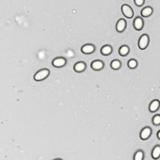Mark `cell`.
I'll list each match as a JSON object with an SVG mask.
<instances>
[{
  "label": "cell",
  "instance_id": "obj_3",
  "mask_svg": "<svg viewBox=\"0 0 160 160\" xmlns=\"http://www.w3.org/2000/svg\"><path fill=\"white\" fill-rule=\"evenodd\" d=\"M122 11L127 18H131L133 16V11L127 5H123L122 7Z\"/></svg>",
  "mask_w": 160,
  "mask_h": 160
},
{
  "label": "cell",
  "instance_id": "obj_4",
  "mask_svg": "<svg viewBox=\"0 0 160 160\" xmlns=\"http://www.w3.org/2000/svg\"><path fill=\"white\" fill-rule=\"evenodd\" d=\"M151 134V130L149 127L144 128V129L142 130V132H141V138H142V139H147V138H149Z\"/></svg>",
  "mask_w": 160,
  "mask_h": 160
},
{
  "label": "cell",
  "instance_id": "obj_12",
  "mask_svg": "<svg viewBox=\"0 0 160 160\" xmlns=\"http://www.w3.org/2000/svg\"><path fill=\"white\" fill-rule=\"evenodd\" d=\"M85 64L83 63H78L75 65V71L77 72H81L85 69Z\"/></svg>",
  "mask_w": 160,
  "mask_h": 160
},
{
  "label": "cell",
  "instance_id": "obj_10",
  "mask_svg": "<svg viewBox=\"0 0 160 160\" xmlns=\"http://www.w3.org/2000/svg\"><path fill=\"white\" fill-rule=\"evenodd\" d=\"M134 27H135V29H137V30H141L143 26V20L141 19L140 18H137L136 19L134 20Z\"/></svg>",
  "mask_w": 160,
  "mask_h": 160
},
{
  "label": "cell",
  "instance_id": "obj_9",
  "mask_svg": "<svg viewBox=\"0 0 160 160\" xmlns=\"http://www.w3.org/2000/svg\"><path fill=\"white\" fill-rule=\"evenodd\" d=\"M91 67L94 70H100L103 67V63L101 61H94L91 64Z\"/></svg>",
  "mask_w": 160,
  "mask_h": 160
},
{
  "label": "cell",
  "instance_id": "obj_20",
  "mask_svg": "<svg viewBox=\"0 0 160 160\" xmlns=\"http://www.w3.org/2000/svg\"><path fill=\"white\" fill-rule=\"evenodd\" d=\"M137 6H142L144 2V0H134Z\"/></svg>",
  "mask_w": 160,
  "mask_h": 160
},
{
  "label": "cell",
  "instance_id": "obj_19",
  "mask_svg": "<svg viewBox=\"0 0 160 160\" xmlns=\"http://www.w3.org/2000/svg\"><path fill=\"white\" fill-rule=\"evenodd\" d=\"M153 123L155 124V125H158V124H160V115H156V116L154 117Z\"/></svg>",
  "mask_w": 160,
  "mask_h": 160
},
{
  "label": "cell",
  "instance_id": "obj_18",
  "mask_svg": "<svg viewBox=\"0 0 160 160\" xmlns=\"http://www.w3.org/2000/svg\"><path fill=\"white\" fill-rule=\"evenodd\" d=\"M128 66H129L130 68H135L137 66V62L135 60H134V59H131V60L129 61Z\"/></svg>",
  "mask_w": 160,
  "mask_h": 160
},
{
  "label": "cell",
  "instance_id": "obj_16",
  "mask_svg": "<svg viewBox=\"0 0 160 160\" xmlns=\"http://www.w3.org/2000/svg\"><path fill=\"white\" fill-rule=\"evenodd\" d=\"M120 65H121V63H119V61L118 60H114L111 63V67L113 69H119L120 67Z\"/></svg>",
  "mask_w": 160,
  "mask_h": 160
},
{
  "label": "cell",
  "instance_id": "obj_1",
  "mask_svg": "<svg viewBox=\"0 0 160 160\" xmlns=\"http://www.w3.org/2000/svg\"><path fill=\"white\" fill-rule=\"evenodd\" d=\"M49 74H50L49 70L47 69L41 70V71H39V72H37V73L35 74V79L36 80V81H41V80L47 78V77L49 75Z\"/></svg>",
  "mask_w": 160,
  "mask_h": 160
},
{
  "label": "cell",
  "instance_id": "obj_13",
  "mask_svg": "<svg viewBox=\"0 0 160 160\" xmlns=\"http://www.w3.org/2000/svg\"><path fill=\"white\" fill-rule=\"evenodd\" d=\"M152 156L154 158H158L160 156V147H155L152 152Z\"/></svg>",
  "mask_w": 160,
  "mask_h": 160
},
{
  "label": "cell",
  "instance_id": "obj_17",
  "mask_svg": "<svg viewBox=\"0 0 160 160\" xmlns=\"http://www.w3.org/2000/svg\"><path fill=\"white\" fill-rule=\"evenodd\" d=\"M143 152L138 151L136 153V155H135V156H134V159L135 160H141V159H143Z\"/></svg>",
  "mask_w": 160,
  "mask_h": 160
},
{
  "label": "cell",
  "instance_id": "obj_14",
  "mask_svg": "<svg viewBox=\"0 0 160 160\" xmlns=\"http://www.w3.org/2000/svg\"><path fill=\"white\" fill-rule=\"evenodd\" d=\"M112 51V49L110 47V46H105L103 47L102 48V50H101V52H102L103 54H105V55H107V54H110Z\"/></svg>",
  "mask_w": 160,
  "mask_h": 160
},
{
  "label": "cell",
  "instance_id": "obj_15",
  "mask_svg": "<svg viewBox=\"0 0 160 160\" xmlns=\"http://www.w3.org/2000/svg\"><path fill=\"white\" fill-rule=\"evenodd\" d=\"M129 52V48L127 46H123L119 49V54L121 55H126Z\"/></svg>",
  "mask_w": 160,
  "mask_h": 160
},
{
  "label": "cell",
  "instance_id": "obj_7",
  "mask_svg": "<svg viewBox=\"0 0 160 160\" xmlns=\"http://www.w3.org/2000/svg\"><path fill=\"white\" fill-rule=\"evenodd\" d=\"M125 27H126L125 20L124 19L119 20V22H118V23H117V26H116L117 30L119 31V32H122V31L125 29Z\"/></svg>",
  "mask_w": 160,
  "mask_h": 160
},
{
  "label": "cell",
  "instance_id": "obj_21",
  "mask_svg": "<svg viewBox=\"0 0 160 160\" xmlns=\"http://www.w3.org/2000/svg\"><path fill=\"white\" fill-rule=\"evenodd\" d=\"M158 138L160 139V131H158Z\"/></svg>",
  "mask_w": 160,
  "mask_h": 160
},
{
  "label": "cell",
  "instance_id": "obj_5",
  "mask_svg": "<svg viewBox=\"0 0 160 160\" xmlns=\"http://www.w3.org/2000/svg\"><path fill=\"white\" fill-rule=\"evenodd\" d=\"M65 63H66V60L63 58H55V59L53 61V66H54V67H63V65H65Z\"/></svg>",
  "mask_w": 160,
  "mask_h": 160
},
{
  "label": "cell",
  "instance_id": "obj_8",
  "mask_svg": "<svg viewBox=\"0 0 160 160\" xmlns=\"http://www.w3.org/2000/svg\"><path fill=\"white\" fill-rule=\"evenodd\" d=\"M159 102H158V100H155V101H153V102L151 103V105H150V110L151 111V112H155V111H156V110H158V107H159Z\"/></svg>",
  "mask_w": 160,
  "mask_h": 160
},
{
  "label": "cell",
  "instance_id": "obj_6",
  "mask_svg": "<svg viewBox=\"0 0 160 160\" xmlns=\"http://www.w3.org/2000/svg\"><path fill=\"white\" fill-rule=\"evenodd\" d=\"M94 50H95V47L92 45H86L82 48V51L86 54H91Z\"/></svg>",
  "mask_w": 160,
  "mask_h": 160
},
{
  "label": "cell",
  "instance_id": "obj_2",
  "mask_svg": "<svg viewBox=\"0 0 160 160\" xmlns=\"http://www.w3.org/2000/svg\"><path fill=\"white\" fill-rule=\"evenodd\" d=\"M148 42H149V38L147 35H144L141 37L138 42V46L140 49H145L147 47V46L148 45Z\"/></svg>",
  "mask_w": 160,
  "mask_h": 160
},
{
  "label": "cell",
  "instance_id": "obj_11",
  "mask_svg": "<svg viewBox=\"0 0 160 160\" xmlns=\"http://www.w3.org/2000/svg\"><path fill=\"white\" fill-rule=\"evenodd\" d=\"M152 11H153V10H152L151 7H145V8L142 11L141 14H142V15L144 16V17H148V16H150V15H151Z\"/></svg>",
  "mask_w": 160,
  "mask_h": 160
}]
</instances>
